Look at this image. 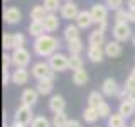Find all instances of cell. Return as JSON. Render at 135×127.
Returning <instances> with one entry per match:
<instances>
[{
  "label": "cell",
  "instance_id": "cell-1",
  "mask_svg": "<svg viewBox=\"0 0 135 127\" xmlns=\"http://www.w3.org/2000/svg\"><path fill=\"white\" fill-rule=\"evenodd\" d=\"M59 48H61V41L54 37L52 34H44V36L34 39L32 42V49L36 56L39 58H51L54 53H57Z\"/></svg>",
  "mask_w": 135,
  "mask_h": 127
},
{
  "label": "cell",
  "instance_id": "cell-2",
  "mask_svg": "<svg viewBox=\"0 0 135 127\" xmlns=\"http://www.w3.org/2000/svg\"><path fill=\"white\" fill-rule=\"evenodd\" d=\"M31 73L37 81H41V80H54V76H56V73L52 71V68L49 66L47 61L34 63L32 68H31Z\"/></svg>",
  "mask_w": 135,
  "mask_h": 127
},
{
  "label": "cell",
  "instance_id": "cell-3",
  "mask_svg": "<svg viewBox=\"0 0 135 127\" xmlns=\"http://www.w3.org/2000/svg\"><path fill=\"white\" fill-rule=\"evenodd\" d=\"M132 27H130L128 22H115L113 24V29H112V36L113 39L118 41V42H125L128 39H132L133 34H132Z\"/></svg>",
  "mask_w": 135,
  "mask_h": 127
},
{
  "label": "cell",
  "instance_id": "cell-4",
  "mask_svg": "<svg viewBox=\"0 0 135 127\" xmlns=\"http://www.w3.org/2000/svg\"><path fill=\"white\" fill-rule=\"evenodd\" d=\"M47 63H49V66L52 68L54 73H62V71L69 70V56L59 53V51L54 53L51 58H47Z\"/></svg>",
  "mask_w": 135,
  "mask_h": 127
},
{
  "label": "cell",
  "instance_id": "cell-5",
  "mask_svg": "<svg viewBox=\"0 0 135 127\" xmlns=\"http://www.w3.org/2000/svg\"><path fill=\"white\" fill-rule=\"evenodd\" d=\"M34 117H36V115H34V112H32V107L20 103V107H17L15 114H14V122L22 124V125H31L32 120H34Z\"/></svg>",
  "mask_w": 135,
  "mask_h": 127
},
{
  "label": "cell",
  "instance_id": "cell-6",
  "mask_svg": "<svg viewBox=\"0 0 135 127\" xmlns=\"http://www.w3.org/2000/svg\"><path fill=\"white\" fill-rule=\"evenodd\" d=\"M12 65L14 68H27L31 63V53L25 48H17L12 51Z\"/></svg>",
  "mask_w": 135,
  "mask_h": 127
},
{
  "label": "cell",
  "instance_id": "cell-7",
  "mask_svg": "<svg viewBox=\"0 0 135 127\" xmlns=\"http://www.w3.org/2000/svg\"><path fill=\"white\" fill-rule=\"evenodd\" d=\"M90 12H91V17H93V20H95V24H100V22H107V20H108L110 8L105 5V3L96 2V3L91 5Z\"/></svg>",
  "mask_w": 135,
  "mask_h": 127
},
{
  "label": "cell",
  "instance_id": "cell-8",
  "mask_svg": "<svg viewBox=\"0 0 135 127\" xmlns=\"http://www.w3.org/2000/svg\"><path fill=\"white\" fill-rule=\"evenodd\" d=\"M22 20V12H20L19 7H5L3 8V22L8 24V25H15Z\"/></svg>",
  "mask_w": 135,
  "mask_h": 127
},
{
  "label": "cell",
  "instance_id": "cell-9",
  "mask_svg": "<svg viewBox=\"0 0 135 127\" xmlns=\"http://www.w3.org/2000/svg\"><path fill=\"white\" fill-rule=\"evenodd\" d=\"M79 12L81 10H79V7L74 2H64L61 10H59V15H61V19H66V20H76Z\"/></svg>",
  "mask_w": 135,
  "mask_h": 127
},
{
  "label": "cell",
  "instance_id": "cell-10",
  "mask_svg": "<svg viewBox=\"0 0 135 127\" xmlns=\"http://www.w3.org/2000/svg\"><path fill=\"white\" fill-rule=\"evenodd\" d=\"M122 87H118L117 80L112 78V76H108V78L103 80V83H101V93H103L105 97H108V98H112V97H117L118 92H120Z\"/></svg>",
  "mask_w": 135,
  "mask_h": 127
},
{
  "label": "cell",
  "instance_id": "cell-11",
  "mask_svg": "<svg viewBox=\"0 0 135 127\" xmlns=\"http://www.w3.org/2000/svg\"><path fill=\"white\" fill-rule=\"evenodd\" d=\"M31 75L32 73L27 68H14V71H12V83L17 85V87H24V85L29 83Z\"/></svg>",
  "mask_w": 135,
  "mask_h": 127
},
{
  "label": "cell",
  "instance_id": "cell-12",
  "mask_svg": "<svg viewBox=\"0 0 135 127\" xmlns=\"http://www.w3.org/2000/svg\"><path fill=\"white\" fill-rule=\"evenodd\" d=\"M103 48H105V56H108V58H112V59L120 58L122 53H123V46H122V42H118L115 39L107 41V44H105Z\"/></svg>",
  "mask_w": 135,
  "mask_h": 127
},
{
  "label": "cell",
  "instance_id": "cell-13",
  "mask_svg": "<svg viewBox=\"0 0 135 127\" xmlns=\"http://www.w3.org/2000/svg\"><path fill=\"white\" fill-rule=\"evenodd\" d=\"M39 100V92L36 88H24L22 93H20V103L22 105H29V107H34Z\"/></svg>",
  "mask_w": 135,
  "mask_h": 127
},
{
  "label": "cell",
  "instance_id": "cell-14",
  "mask_svg": "<svg viewBox=\"0 0 135 127\" xmlns=\"http://www.w3.org/2000/svg\"><path fill=\"white\" fill-rule=\"evenodd\" d=\"M86 58L91 63H101L105 58V48L103 46H88L86 49Z\"/></svg>",
  "mask_w": 135,
  "mask_h": 127
},
{
  "label": "cell",
  "instance_id": "cell-15",
  "mask_svg": "<svg viewBox=\"0 0 135 127\" xmlns=\"http://www.w3.org/2000/svg\"><path fill=\"white\" fill-rule=\"evenodd\" d=\"M74 22H76V25H78L81 31H84V29H90L91 25L95 24V20H93L90 10H81V12H79V15L76 17Z\"/></svg>",
  "mask_w": 135,
  "mask_h": 127
},
{
  "label": "cell",
  "instance_id": "cell-16",
  "mask_svg": "<svg viewBox=\"0 0 135 127\" xmlns=\"http://www.w3.org/2000/svg\"><path fill=\"white\" fill-rule=\"evenodd\" d=\"M64 108H66V100H64V97L62 95H52L49 98V110L52 114H57V112H64Z\"/></svg>",
  "mask_w": 135,
  "mask_h": 127
},
{
  "label": "cell",
  "instance_id": "cell-17",
  "mask_svg": "<svg viewBox=\"0 0 135 127\" xmlns=\"http://www.w3.org/2000/svg\"><path fill=\"white\" fill-rule=\"evenodd\" d=\"M117 112L122 114L125 119H130V117H133V114H135V103L130 98H125V100H122L120 103H118Z\"/></svg>",
  "mask_w": 135,
  "mask_h": 127
},
{
  "label": "cell",
  "instance_id": "cell-18",
  "mask_svg": "<svg viewBox=\"0 0 135 127\" xmlns=\"http://www.w3.org/2000/svg\"><path fill=\"white\" fill-rule=\"evenodd\" d=\"M61 25V19L57 17V14H47V17L44 19V27H46V32L51 34V32H56Z\"/></svg>",
  "mask_w": 135,
  "mask_h": 127
},
{
  "label": "cell",
  "instance_id": "cell-19",
  "mask_svg": "<svg viewBox=\"0 0 135 127\" xmlns=\"http://www.w3.org/2000/svg\"><path fill=\"white\" fill-rule=\"evenodd\" d=\"M81 29L78 27L76 24H68L66 27H64V32H62V37H64V41L66 42H69V41H74V39H79V32Z\"/></svg>",
  "mask_w": 135,
  "mask_h": 127
},
{
  "label": "cell",
  "instance_id": "cell-20",
  "mask_svg": "<svg viewBox=\"0 0 135 127\" xmlns=\"http://www.w3.org/2000/svg\"><path fill=\"white\" fill-rule=\"evenodd\" d=\"M88 44H90V46H105V44H107V39H105V32L98 31V29L91 31V32H90V36H88Z\"/></svg>",
  "mask_w": 135,
  "mask_h": 127
},
{
  "label": "cell",
  "instance_id": "cell-21",
  "mask_svg": "<svg viewBox=\"0 0 135 127\" xmlns=\"http://www.w3.org/2000/svg\"><path fill=\"white\" fill-rule=\"evenodd\" d=\"M29 34L34 37V39H37V37L44 36L46 32V27H44V22H39V20H32L31 24H29Z\"/></svg>",
  "mask_w": 135,
  "mask_h": 127
},
{
  "label": "cell",
  "instance_id": "cell-22",
  "mask_svg": "<svg viewBox=\"0 0 135 127\" xmlns=\"http://www.w3.org/2000/svg\"><path fill=\"white\" fill-rule=\"evenodd\" d=\"M86 102H88V107L98 108L100 105L105 102V95H103L101 92H98V90H93V92H90V95H88Z\"/></svg>",
  "mask_w": 135,
  "mask_h": 127
},
{
  "label": "cell",
  "instance_id": "cell-23",
  "mask_svg": "<svg viewBox=\"0 0 135 127\" xmlns=\"http://www.w3.org/2000/svg\"><path fill=\"white\" fill-rule=\"evenodd\" d=\"M81 117H83V120L86 122V124H95V122L100 119L98 108H95V107H86V108L83 110Z\"/></svg>",
  "mask_w": 135,
  "mask_h": 127
},
{
  "label": "cell",
  "instance_id": "cell-24",
  "mask_svg": "<svg viewBox=\"0 0 135 127\" xmlns=\"http://www.w3.org/2000/svg\"><path fill=\"white\" fill-rule=\"evenodd\" d=\"M49 12L44 8V5H34L31 8V12H29V15H31L32 20H39V22H44V19L47 17Z\"/></svg>",
  "mask_w": 135,
  "mask_h": 127
},
{
  "label": "cell",
  "instance_id": "cell-25",
  "mask_svg": "<svg viewBox=\"0 0 135 127\" xmlns=\"http://www.w3.org/2000/svg\"><path fill=\"white\" fill-rule=\"evenodd\" d=\"M71 80H73V83L76 87H84V85L88 83V80H90V76H88L86 70H78V71H73V76H71Z\"/></svg>",
  "mask_w": 135,
  "mask_h": 127
},
{
  "label": "cell",
  "instance_id": "cell-26",
  "mask_svg": "<svg viewBox=\"0 0 135 127\" xmlns=\"http://www.w3.org/2000/svg\"><path fill=\"white\" fill-rule=\"evenodd\" d=\"M54 88V80H41L36 85V90L39 92V95H51Z\"/></svg>",
  "mask_w": 135,
  "mask_h": 127
},
{
  "label": "cell",
  "instance_id": "cell-27",
  "mask_svg": "<svg viewBox=\"0 0 135 127\" xmlns=\"http://www.w3.org/2000/svg\"><path fill=\"white\" fill-rule=\"evenodd\" d=\"M125 120L127 119L122 115V114H112L108 119H107V125L108 127H125L127 124H125Z\"/></svg>",
  "mask_w": 135,
  "mask_h": 127
},
{
  "label": "cell",
  "instance_id": "cell-28",
  "mask_svg": "<svg viewBox=\"0 0 135 127\" xmlns=\"http://www.w3.org/2000/svg\"><path fill=\"white\" fill-rule=\"evenodd\" d=\"M66 48H68V53H69V54H81L83 49H84V42L81 41V37H79V39L69 41Z\"/></svg>",
  "mask_w": 135,
  "mask_h": 127
},
{
  "label": "cell",
  "instance_id": "cell-29",
  "mask_svg": "<svg viewBox=\"0 0 135 127\" xmlns=\"http://www.w3.org/2000/svg\"><path fill=\"white\" fill-rule=\"evenodd\" d=\"M52 127H66L68 122H69V117L66 115V112H57L52 114Z\"/></svg>",
  "mask_w": 135,
  "mask_h": 127
},
{
  "label": "cell",
  "instance_id": "cell-30",
  "mask_svg": "<svg viewBox=\"0 0 135 127\" xmlns=\"http://www.w3.org/2000/svg\"><path fill=\"white\" fill-rule=\"evenodd\" d=\"M84 68V61L81 58V54H69V70L71 71H78Z\"/></svg>",
  "mask_w": 135,
  "mask_h": 127
},
{
  "label": "cell",
  "instance_id": "cell-31",
  "mask_svg": "<svg viewBox=\"0 0 135 127\" xmlns=\"http://www.w3.org/2000/svg\"><path fill=\"white\" fill-rule=\"evenodd\" d=\"M42 5H44V8L49 12V14H56L57 10H61L62 3H61V0H44Z\"/></svg>",
  "mask_w": 135,
  "mask_h": 127
},
{
  "label": "cell",
  "instance_id": "cell-32",
  "mask_svg": "<svg viewBox=\"0 0 135 127\" xmlns=\"http://www.w3.org/2000/svg\"><path fill=\"white\" fill-rule=\"evenodd\" d=\"M31 127H52V122L49 120L46 115H36L32 120Z\"/></svg>",
  "mask_w": 135,
  "mask_h": 127
},
{
  "label": "cell",
  "instance_id": "cell-33",
  "mask_svg": "<svg viewBox=\"0 0 135 127\" xmlns=\"http://www.w3.org/2000/svg\"><path fill=\"white\" fill-rule=\"evenodd\" d=\"M2 46H3V51H14V34L3 32V36H2Z\"/></svg>",
  "mask_w": 135,
  "mask_h": 127
},
{
  "label": "cell",
  "instance_id": "cell-34",
  "mask_svg": "<svg viewBox=\"0 0 135 127\" xmlns=\"http://www.w3.org/2000/svg\"><path fill=\"white\" fill-rule=\"evenodd\" d=\"M98 114H100V119H108L113 112H112V107H110L107 102H103V103L98 107Z\"/></svg>",
  "mask_w": 135,
  "mask_h": 127
},
{
  "label": "cell",
  "instance_id": "cell-35",
  "mask_svg": "<svg viewBox=\"0 0 135 127\" xmlns=\"http://www.w3.org/2000/svg\"><path fill=\"white\" fill-rule=\"evenodd\" d=\"M17 48H25V36L22 32L14 34V49H17Z\"/></svg>",
  "mask_w": 135,
  "mask_h": 127
},
{
  "label": "cell",
  "instance_id": "cell-36",
  "mask_svg": "<svg viewBox=\"0 0 135 127\" xmlns=\"http://www.w3.org/2000/svg\"><path fill=\"white\" fill-rule=\"evenodd\" d=\"M105 5H107L110 10L117 12V10H120V8H123L122 7L123 5V0H105Z\"/></svg>",
  "mask_w": 135,
  "mask_h": 127
},
{
  "label": "cell",
  "instance_id": "cell-37",
  "mask_svg": "<svg viewBox=\"0 0 135 127\" xmlns=\"http://www.w3.org/2000/svg\"><path fill=\"white\" fill-rule=\"evenodd\" d=\"M113 19H115V22H128V10H125V8L117 10Z\"/></svg>",
  "mask_w": 135,
  "mask_h": 127
},
{
  "label": "cell",
  "instance_id": "cell-38",
  "mask_svg": "<svg viewBox=\"0 0 135 127\" xmlns=\"http://www.w3.org/2000/svg\"><path fill=\"white\" fill-rule=\"evenodd\" d=\"M10 66H14L12 65V54L3 53V56H2V70H8Z\"/></svg>",
  "mask_w": 135,
  "mask_h": 127
},
{
  "label": "cell",
  "instance_id": "cell-39",
  "mask_svg": "<svg viewBox=\"0 0 135 127\" xmlns=\"http://www.w3.org/2000/svg\"><path fill=\"white\" fill-rule=\"evenodd\" d=\"M10 81H12V71L2 70V83H3V85H8Z\"/></svg>",
  "mask_w": 135,
  "mask_h": 127
},
{
  "label": "cell",
  "instance_id": "cell-40",
  "mask_svg": "<svg viewBox=\"0 0 135 127\" xmlns=\"http://www.w3.org/2000/svg\"><path fill=\"white\" fill-rule=\"evenodd\" d=\"M123 88H125V90L128 92V93H130V92H132L133 88H135V81H133L132 78H130V76H128V78L125 80V85H123Z\"/></svg>",
  "mask_w": 135,
  "mask_h": 127
},
{
  "label": "cell",
  "instance_id": "cell-41",
  "mask_svg": "<svg viewBox=\"0 0 135 127\" xmlns=\"http://www.w3.org/2000/svg\"><path fill=\"white\" fill-rule=\"evenodd\" d=\"M66 127H84L81 120H76V119H69V122H68Z\"/></svg>",
  "mask_w": 135,
  "mask_h": 127
},
{
  "label": "cell",
  "instance_id": "cell-42",
  "mask_svg": "<svg viewBox=\"0 0 135 127\" xmlns=\"http://www.w3.org/2000/svg\"><path fill=\"white\" fill-rule=\"evenodd\" d=\"M117 98L120 100V102H122V100H125V98H128V92H127L125 88L122 87V88H120V92H118V95H117Z\"/></svg>",
  "mask_w": 135,
  "mask_h": 127
},
{
  "label": "cell",
  "instance_id": "cell-43",
  "mask_svg": "<svg viewBox=\"0 0 135 127\" xmlns=\"http://www.w3.org/2000/svg\"><path fill=\"white\" fill-rule=\"evenodd\" d=\"M95 25H96V29H98V31H101V32H107V29H108V20H107V22L95 24Z\"/></svg>",
  "mask_w": 135,
  "mask_h": 127
},
{
  "label": "cell",
  "instance_id": "cell-44",
  "mask_svg": "<svg viewBox=\"0 0 135 127\" xmlns=\"http://www.w3.org/2000/svg\"><path fill=\"white\" fill-rule=\"evenodd\" d=\"M128 10V24L135 22V8H127Z\"/></svg>",
  "mask_w": 135,
  "mask_h": 127
},
{
  "label": "cell",
  "instance_id": "cell-45",
  "mask_svg": "<svg viewBox=\"0 0 135 127\" xmlns=\"http://www.w3.org/2000/svg\"><path fill=\"white\" fill-rule=\"evenodd\" d=\"M128 98H130V100H132L133 103H135V88H133V90H132V92L128 93Z\"/></svg>",
  "mask_w": 135,
  "mask_h": 127
},
{
  "label": "cell",
  "instance_id": "cell-46",
  "mask_svg": "<svg viewBox=\"0 0 135 127\" xmlns=\"http://www.w3.org/2000/svg\"><path fill=\"white\" fill-rule=\"evenodd\" d=\"M127 5L128 8H135V0H127Z\"/></svg>",
  "mask_w": 135,
  "mask_h": 127
},
{
  "label": "cell",
  "instance_id": "cell-47",
  "mask_svg": "<svg viewBox=\"0 0 135 127\" xmlns=\"http://www.w3.org/2000/svg\"><path fill=\"white\" fill-rule=\"evenodd\" d=\"M128 76H130V78H132L133 81H135V66L132 68V70H130V75H128Z\"/></svg>",
  "mask_w": 135,
  "mask_h": 127
},
{
  "label": "cell",
  "instance_id": "cell-48",
  "mask_svg": "<svg viewBox=\"0 0 135 127\" xmlns=\"http://www.w3.org/2000/svg\"><path fill=\"white\" fill-rule=\"evenodd\" d=\"M12 127H27V125H22V124H17V122H12Z\"/></svg>",
  "mask_w": 135,
  "mask_h": 127
},
{
  "label": "cell",
  "instance_id": "cell-49",
  "mask_svg": "<svg viewBox=\"0 0 135 127\" xmlns=\"http://www.w3.org/2000/svg\"><path fill=\"white\" fill-rule=\"evenodd\" d=\"M132 44L135 46V34H133V37H132Z\"/></svg>",
  "mask_w": 135,
  "mask_h": 127
},
{
  "label": "cell",
  "instance_id": "cell-50",
  "mask_svg": "<svg viewBox=\"0 0 135 127\" xmlns=\"http://www.w3.org/2000/svg\"><path fill=\"white\" fill-rule=\"evenodd\" d=\"M130 127H135V119L132 120V124H130Z\"/></svg>",
  "mask_w": 135,
  "mask_h": 127
},
{
  "label": "cell",
  "instance_id": "cell-51",
  "mask_svg": "<svg viewBox=\"0 0 135 127\" xmlns=\"http://www.w3.org/2000/svg\"><path fill=\"white\" fill-rule=\"evenodd\" d=\"M64 2H73V0H64Z\"/></svg>",
  "mask_w": 135,
  "mask_h": 127
},
{
  "label": "cell",
  "instance_id": "cell-52",
  "mask_svg": "<svg viewBox=\"0 0 135 127\" xmlns=\"http://www.w3.org/2000/svg\"><path fill=\"white\" fill-rule=\"evenodd\" d=\"M5 127H12V125H5Z\"/></svg>",
  "mask_w": 135,
  "mask_h": 127
},
{
  "label": "cell",
  "instance_id": "cell-53",
  "mask_svg": "<svg viewBox=\"0 0 135 127\" xmlns=\"http://www.w3.org/2000/svg\"><path fill=\"white\" fill-rule=\"evenodd\" d=\"M3 2H8V0H3Z\"/></svg>",
  "mask_w": 135,
  "mask_h": 127
},
{
  "label": "cell",
  "instance_id": "cell-54",
  "mask_svg": "<svg viewBox=\"0 0 135 127\" xmlns=\"http://www.w3.org/2000/svg\"><path fill=\"white\" fill-rule=\"evenodd\" d=\"M125 127H130V125H125Z\"/></svg>",
  "mask_w": 135,
  "mask_h": 127
},
{
  "label": "cell",
  "instance_id": "cell-55",
  "mask_svg": "<svg viewBox=\"0 0 135 127\" xmlns=\"http://www.w3.org/2000/svg\"><path fill=\"white\" fill-rule=\"evenodd\" d=\"M95 127H100V125H95Z\"/></svg>",
  "mask_w": 135,
  "mask_h": 127
},
{
  "label": "cell",
  "instance_id": "cell-56",
  "mask_svg": "<svg viewBox=\"0 0 135 127\" xmlns=\"http://www.w3.org/2000/svg\"><path fill=\"white\" fill-rule=\"evenodd\" d=\"M133 59H135V58H133Z\"/></svg>",
  "mask_w": 135,
  "mask_h": 127
}]
</instances>
